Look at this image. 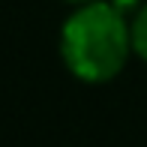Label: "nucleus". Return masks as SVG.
I'll use <instances>...</instances> for the list:
<instances>
[{
	"label": "nucleus",
	"mask_w": 147,
	"mask_h": 147,
	"mask_svg": "<svg viewBox=\"0 0 147 147\" xmlns=\"http://www.w3.org/2000/svg\"><path fill=\"white\" fill-rule=\"evenodd\" d=\"M132 48V21L114 3L93 0L75 6L60 30V57L66 69L87 84H105L123 69Z\"/></svg>",
	"instance_id": "f257e3e1"
},
{
	"label": "nucleus",
	"mask_w": 147,
	"mask_h": 147,
	"mask_svg": "<svg viewBox=\"0 0 147 147\" xmlns=\"http://www.w3.org/2000/svg\"><path fill=\"white\" fill-rule=\"evenodd\" d=\"M132 48L147 60V3L138 6V12L132 15Z\"/></svg>",
	"instance_id": "f03ea898"
},
{
	"label": "nucleus",
	"mask_w": 147,
	"mask_h": 147,
	"mask_svg": "<svg viewBox=\"0 0 147 147\" xmlns=\"http://www.w3.org/2000/svg\"><path fill=\"white\" fill-rule=\"evenodd\" d=\"M66 3H75V6H84V3H93V0H66Z\"/></svg>",
	"instance_id": "7ed1b4c3"
}]
</instances>
